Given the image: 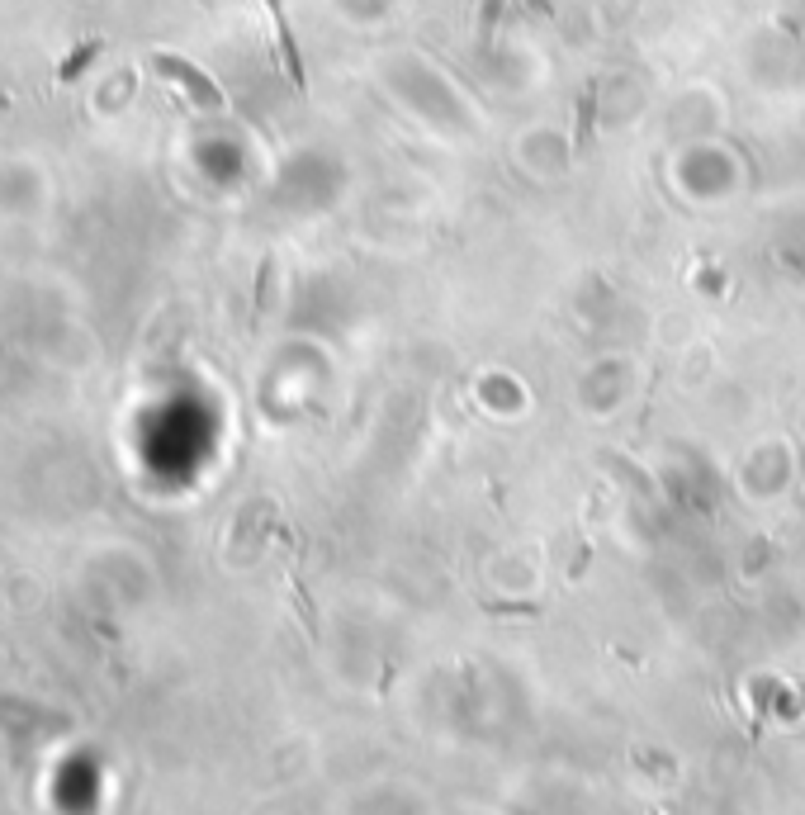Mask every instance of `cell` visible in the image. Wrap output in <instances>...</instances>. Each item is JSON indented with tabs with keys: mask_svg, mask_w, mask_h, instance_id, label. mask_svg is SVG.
Instances as JSON below:
<instances>
[{
	"mask_svg": "<svg viewBox=\"0 0 805 815\" xmlns=\"http://www.w3.org/2000/svg\"><path fill=\"white\" fill-rule=\"evenodd\" d=\"M266 10H270V24H275V43H280L285 76L294 81V91H304L308 72H304V57H299V43H294V29H289V19H285V5H280V0H266Z\"/></svg>",
	"mask_w": 805,
	"mask_h": 815,
	"instance_id": "2",
	"label": "cell"
},
{
	"mask_svg": "<svg viewBox=\"0 0 805 815\" xmlns=\"http://www.w3.org/2000/svg\"><path fill=\"white\" fill-rule=\"evenodd\" d=\"M592 100H597V91L588 86V91H583V105H578V138H573L578 152H588V143H592Z\"/></svg>",
	"mask_w": 805,
	"mask_h": 815,
	"instance_id": "4",
	"label": "cell"
},
{
	"mask_svg": "<svg viewBox=\"0 0 805 815\" xmlns=\"http://www.w3.org/2000/svg\"><path fill=\"white\" fill-rule=\"evenodd\" d=\"M152 67H157L161 76L180 81V86L190 91V100H195L199 109H223V91H218L214 81L199 72L195 62H185V57H171V53H157V57H152Z\"/></svg>",
	"mask_w": 805,
	"mask_h": 815,
	"instance_id": "1",
	"label": "cell"
},
{
	"mask_svg": "<svg viewBox=\"0 0 805 815\" xmlns=\"http://www.w3.org/2000/svg\"><path fill=\"white\" fill-rule=\"evenodd\" d=\"M100 48H105L100 38H86V43H81V48H76V53L67 57L62 67H57V81H76V76H81V72H86V67H90V62L100 57Z\"/></svg>",
	"mask_w": 805,
	"mask_h": 815,
	"instance_id": "3",
	"label": "cell"
},
{
	"mask_svg": "<svg viewBox=\"0 0 805 815\" xmlns=\"http://www.w3.org/2000/svg\"><path fill=\"white\" fill-rule=\"evenodd\" d=\"M498 5H502V0H483V19H479L483 38H488V29H493V15H498Z\"/></svg>",
	"mask_w": 805,
	"mask_h": 815,
	"instance_id": "5",
	"label": "cell"
}]
</instances>
